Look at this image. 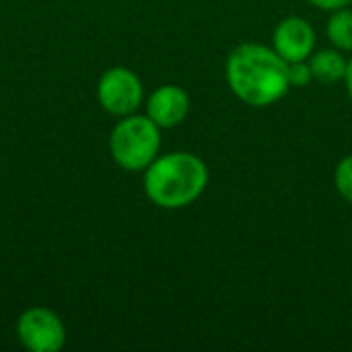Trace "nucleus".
Listing matches in <instances>:
<instances>
[{
    "label": "nucleus",
    "mask_w": 352,
    "mask_h": 352,
    "mask_svg": "<svg viewBox=\"0 0 352 352\" xmlns=\"http://www.w3.org/2000/svg\"><path fill=\"white\" fill-rule=\"evenodd\" d=\"M287 70L289 62L262 43H241L227 58L231 91L254 107H268L287 95L291 89Z\"/></svg>",
    "instance_id": "1"
},
{
    "label": "nucleus",
    "mask_w": 352,
    "mask_h": 352,
    "mask_svg": "<svg viewBox=\"0 0 352 352\" xmlns=\"http://www.w3.org/2000/svg\"><path fill=\"white\" fill-rule=\"evenodd\" d=\"M206 186L208 167L194 153H167L144 169V192L155 206L165 210H179L194 204Z\"/></svg>",
    "instance_id": "2"
},
{
    "label": "nucleus",
    "mask_w": 352,
    "mask_h": 352,
    "mask_svg": "<svg viewBox=\"0 0 352 352\" xmlns=\"http://www.w3.org/2000/svg\"><path fill=\"white\" fill-rule=\"evenodd\" d=\"M161 151V128L148 118L124 116L111 130L109 153L126 171H144Z\"/></svg>",
    "instance_id": "3"
},
{
    "label": "nucleus",
    "mask_w": 352,
    "mask_h": 352,
    "mask_svg": "<svg viewBox=\"0 0 352 352\" xmlns=\"http://www.w3.org/2000/svg\"><path fill=\"white\" fill-rule=\"evenodd\" d=\"M144 97V89L136 72L126 66H113L105 70L97 82L99 105L118 118L136 113Z\"/></svg>",
    "instance_id": "4"
},
{
    "label": "nucleus",
    "mask_w": 352,
    "mask_h": 352,
    "mask_svg": "<svg viewBox=\"0 0 352 352\" xmlns=\"http://www.w3.org/2000/svg\"><path fill=\"white\" fill-rule=\"evenodd\" d=\"M16 336L31 352H58L66 344L64 322L47 307H31L16 320Z\"/></svg>",
    "instance_id": "5"
},
{
    "label": "nucleus",
    "mask_w": 352,
    "mask_h": 352,
    "mask_svg": "<svg viewBox=\"0 0 352 352\" xmlns=\"http://www.w3.org/2000/svg\"><path fill=\"white\" fill-rule=\"evenodd\" d=\"M272 47L287 62H301L314 54L316 31L311 23L303 16L283 19L272 35Z\"/></svg>",
    "instance_id": "6"
},
{
    "label": "nucleus",
    "mask_w": 352,
    "mask_h": 352,
    "mask_svg": "<svg viewBox=\"0 0 352 352\" xmlns=\"http://www.w3.org/2000/svg\"><path fill=\"white\" fill-rule=\"evenodd\" d=\"M190 111V97L177 85H163L146 101V116L163 130L179 126Z\"/></svg>",
    "instance_id": "7"
},
{
    "label": "nucleus",
    "mask_w": 352,
    "mask_h": 352,
    "mask_svg": "<svg viewBox=\"0 0 352 352\" xmlns=\"http://www.w3.org/2000/svg\"><path fill=\"white\" fill-rule=\"evenodd\" d=\"M346 60L340 54V50H320L309 56V68L316 80L324 85H332L338 80H344L346 74Z\"/></svg>",
    "instance_id": "8"
},
{
    "label": "nucleus",
    "mask_w": 352,
    "mask_h": 352,
    "mask_svg": "<svg viewBox=\"0 0 352 352\" xmlns=\"http://www.w3.org/2000/svg\"><path fill=\"white\" fill-rule=\"evenodd\" d=\"M328 39L336 50L352 52V10H332V16L328 21Z\"/></svg>",
    "instance_id": "9"
},
{
    "label": "nucleus",
    "mask_w": 352,
    "mask_h": 352,
    "mask_svg": "<svg viewBox=\"0 0 352 352\" xmlns=\"http://www.w3.org/2000/svg\"><path fill=\"white\" fill-rule=\"evenodd\" d=\"M334 182H336V190L338 194L352 204V155L344 157L334 173Z\"/></svg>",
    "instance_id": "10"
},
{
    "label": "nucleus",
    "mask_w": 352,
    "mask_h": 352,
    "mask_svg": "<svg viewBox=\"0 0 352 352\" xmlns=\"http://www.w3.org/2000/svg\"><path fill=\"white\" fill-rule=\"evenodd\" d=\"M289 85L291 87H305L314 80V74H311V68H309V62L307 60H301V62H289Z\"/></svg>",
    "instance_id": "11"
},
{
    "label": "nucleus",
    "mask_w": 352,
    "mask_h": 352,
    "mask_svg": "<svg viewBox=\"0 0 352 352\" xmlns=\"http://www.w3.org/2000/svg\"><path fill=\"white\" fill-rule=\"evenodd\" d=\"M309 2L322 10H338V8H346L352 0H309Z\"/></svg>",
    "instance_id": "12"
},
{
    "label": "nucleus",
    "mask_w": 352,
    "mask_h": 352,
    "mask_svg": "<svg viewBox=\"0 0 352 352\" xmlns=\"http://www.w3.org/2000/svg\"><path fill=\"white\" fill-rule=\"evenodd\" d=\"M344 82H346V91H349V97L352 99V58L346 64V74H344Z\"/></svg>",
    "instance_id": "13"
}]
</instances>
